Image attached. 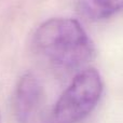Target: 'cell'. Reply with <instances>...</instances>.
Here are the masks:
<instances>
[{
	"mask_svg": "<svg viewBox=\"0 0 123 123\" xmlns=\"http://www.w3.org/2000/svg\"><path fill=\"white\" fill-rule=\"evenodd\" d=\"M34 41L43 56L65 69L82 67L93 58L95 53L91 38L74 18L48 19L39 26Z\"/></svg>",
	"mask_w": 123,
	"mask_h": 123,
	"instance_id": "cell-1",
	"label": "cell"
},
{
	"mask_svg": "<svg viewBox=\"0 0 123 123\" xmlns=\"http://www.w3.org/2000/svg\"><path fill=\"white\" fill-rule=\"evenodd\" d=\"M103 80L99 72L87 68L79 72L58 98L54 108L60 123H76L93 111L103 94Z\"/></svg>",
	"mask_w": 123,
	"mask_h": 123,
	"instance_id": "cell-2",
	"label": "cell"
},
{
	"mask_svg": "<svg viewBox=\"0 0 123 123\" xmlns=\"http://www.w3.org/2000/svg\"><path fill=\"white\" fill-rule=\"evenodd\" d=\"M42 96L38 79L30 72L23 74L16 84L14 94V115L17 121L27 123L37 111Z\"/></svg>",
	"mask_w": 123,
	"mask_h": 123,
	"instance_id": "cell-3",
	"label": "cell"
},
{
	"mask_svg": "<svg viewBox=\"0 0 123 123\" xmlns=\"http://www.w3.org/2000/svg\"><path fill=\"white\" fill-rule=\"evenodd\" d=\"M79 13L91 21H100L123 10V0H76Z\"/></svg>",
	"mask_w": 123,
	"mask_h": 123,
	"instance_id": "cell-4",
	"label": "cell"
},
{
	"mask_svg": "<svg viewBox=\"0 0 123 123\" xmlns=\"http://www.w3.org/2000/svg\"><path fill=\"white\" fill-rule=\"evenodd\" d=\"M0 120H1V117H0Z\"/></svg>",
	"mask_w": 123,
	"mask_h": 123,
	"instance_id": "cell-5",
	"label": "cell"
}]
</instances>
